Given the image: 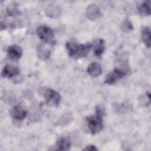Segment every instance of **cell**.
Masks as SVG:
<instances>
[{"mask_svg": "<svg viewBox=\"0 0 151 151\" xmlns=\"http://www.w3.org/2000/svg\"><path fill=\"white\" fill-rule=\"evenodd\" d=\"M50 50L48 49L44 44H40L37 46V55L39 58L42 60L48 59L50 55Z\"/></svg>", "mask_w": 151, "mask_h": 151, "instance_id": "obj_12", "label": "cell"}, {"mask_svg": "<svg viewBox=\"0 0 151 151\" xmlns=\"http://www.w3.org/2000/svg\"><path fill=\"white\" fill-rule=\"evenodd\" d=\"M121 29L124 32H128L133 29V25L132 22L128 19H125L121 24Z\"/></svg>", "mask_w": 151, "mask_h": 151, "instance_id": "obj_16", "label": "cell"}, {"mask_svg": "<svg viewBox=\"0 0 151 151\" xmlns=\"http://www.w3.org/2000/svg\"><path fill=\"white\" fill-rule=\"evenodd\" d=\"M38 93L44 98L47 104L50 106L57 107L61 100L59 93L49 88L41 87L38 90Z\"/></svg>", "mask_w": 151, "mask_h": 151, "instance_id": "obj_3", "label": "cell"}, {"mask_svg": "<svg viewBox=\"0 0 151 151\" xmlns=\"http://www.w3.org/2000/svg\"><path fill=\"white\" fill-rule=\"evenodd\" d=\"M56 147L60 150H68L71 147V142L68 138L63 136L57 140Z\"/></svg>", "mask_w": 151, "mask_h": 151, "instance_id": "obj_13", "label": "cell"}, {"mask_svg": "<svg viewBox=\"0 0 151 151\" xmlns=\"http://www.w3.org/2000/svg\"><path fill=\"white\" fill-rule=\"evenodd\" d=\"M83 150H87V151H94L97 150V149L96 147L95 146L93 145H88L86 147H84Z\"/></svg>", "mask_w": 151, "mask_h": 151, "instance_id": "obj_18", "label": "cell"}, {"mask_svg": "<svg viewBox=\"0 0 151 151\" xmlns=\"http://www.w3.org/2000/svg\"><path fill=\"white\" fill-rule=\"evenodd\" d=\"M87 71L90 76L96 77L101 74L102 68L100 64L97 63H92L88 66Z\"/></svg>", "mask_w": 151, "mask_h": 151, "instance_id": "obj_8", "label": "cell"}, {"mask_svg": "<svg viewBox=\"0 0 151 151\" xmlns=\"http://www.w3.org/2000/svg\"><path fill=\"white\" fill-rule=\"evenodd\" d=\"M96 115L87 118L88 128L93 134L100 132L103 128L102 112L99 107H96Z\"/></svg>", "mask_w": 151, "mask_h": 151, "instance_id": "obj_2", "label": "cell"}, {"mask_svg": "<svg viewBox=\"0 0 151 151\" xmlns=\"http://www.w3.org/2000/svg\"><path fill=\"white\" fill-rule=\"evenodd\" d=\"M126 74V71L119 68H115L113 71L107 74L104 79V83L107 84H114L120 79L124 77Z\"/></svg>", "mask_w": 151, "mask_h": 151, "instance_id": "obj_5", "label": "cell"}, {"mask_svg": "<svg viewBox=\"0 0 151 151\" xmlns=\"http://www.w3.org/2000/svg\"><path fill=\"white\" fill-rule=\"evenodd\" d=\"M142 40L145 45L147 47H150V38H151V32L150 29L149 27H145L143 28L142 30Z\"/></svg>", "mask_w": 151, "mask_h": 151, "instance_id": "obj_14", "label": "cell"}, {"mask_svg": "<svg viewBox=\"0 0 151 151\" xmlns=\"http://www.w3.org/2000/svg\"><path fill=\"white\" fill-rule=\"evenodd\" d=\"M37 32L38 37L44 42L52 45L55 43L53 31L50 27L45 25L40 26L37 28Z\"/></svg>", "mask_w": 151, "mask_h": 151, "instance_id": "obj_4", "label": "cell"}, {"mask_svg": "<svg viewBox=\"0 0 151 151\" xmlns=\"http://www.w3.org/2000/svg\"><path fill=\"white\" fill-rule=\"evenodd\" d=\"M86 15L89 19L94 20L100 17V11L97 6L91 4L87 8Z\"/></svg>", "mask_w": 151, "mask_h": 151, "instance_id": "obj_11", "label": "cell"}, {"mask_svg": "<svg viewBox=\"0 0 151 151\" xmlns=\"http://www.w3.org/2000/svg\"><path fill=\"white\" fill-rule=\"evenodd\" d=\"M19 73V70L18 67H12L9 65H6L4 67L2 71L1 75L4 77L11 78L18 75Z\"/></svg>", "mask_w": 151, "mask_h": 151, "instance_id": "obj_9", "label": "cell"}, {"mask_svg": "<svg viewBox=\"0 0 151 151\" xmlns=\"http://www.w3.org/2000/svg\"><path fill=\"white\" fill-rule=\"evenodd\" d=\"M8 56L12 60H18L22 54L21 48L17 45H12L8 47L7 50Z\"/></svg>", "mask_w": 151, "mask_h": 151, "instance_id": "obj_6", "label": "cell"}, {"mask_svg": "<svg viewBox=\"0 0 151 151\" xmlns=\"http://www.w3.org/2000/svg\"><path fill=\"white\" fill-rule=\"evenodd\" d=\"M11 114L14 119L18 121H21L26 117L27 113L21 106H15L11 111Z\"/></svg>", "mask_w": 151, "mask_h": 151, "instance_id": "obj_7", "label": "cell"}, {"mask_svg": "<svg viewBox=\"0 0 151 151\" xmlns=\"http://www.w3.org/2000/svg\"><path fill=\"white\" fill-rule=\"evenodd\" d=\"M95 55L100 57L104 51V41L102 39H96L92 44Z\"/></svg>", "mask_w": 151, "mask_h": 151, "instance_id": "obj_10", "label": "cell"}, {"mask_svg": "<svg viewBox=\"0 0 151 151\" xmlns=\"http://www.w3.org/2000/svg\"><path fill=\"white\" fill-rule=\"evenodd\" d=\"M150 1H145L139 6L138 10L140 15L143 16H148L150 14Z\"/></svg>", "mask_w": 151, "mask_h": 151, "instance_id": "obj_15", "label": "cell"}, {"mask_svg": "<svg viewBox=\"0 0 151 151\" xmlns=\"http://www.w3.org/2000/svg\"><path fill=\"white\" fill-rule=\"evenodd\" d=\"M65 47L70 57L77 59L86 57L90 51L92 44H78L75 42L70 41L65 44Z\"/></svg>", "mask_w": 151, "mask_h": 151, "instance_id": "obj_1", "label": "cell"}, {"mask_svg": "<svg viewBox=\"0 0 151 151\" xmlns=\"http://www.w3.org/2000/svg\"><path fill=\"white\" fill-rule=\"evenodd\" d=\"M8 13L10 15H15V14L18 13V11L17 8L15 6V5H12V6H9L8 9H7Z\"/></svg>", "mask_w": 151, "mask_h": 151, "instance_id": "obj_17", "label": "cell"}]
</instances>
